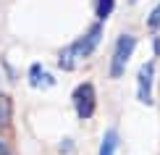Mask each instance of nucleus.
Masks as SVG:
<instances>
[{"instance_id":"obj_1","label":"nucleus","mask_w":160,"mask_h":155,"mask_svg":"<svg viewBox=\"0 0 160 155\" xmlns=\"http://www.w3.org/2000/svg\"><path fill=\"white\" fill-rule=\"evenodd\" d=\"M100 34H102V24H95L82 39H76L74 45H68V48L58 55V66H61V69H76V60H82V58L95 53L97 42H100Z\"/></svg>"},{"instance_id":"obj_2","label":"nucleus","mask_w":160,"mask_h":155,"mask_svg":"<svg viewBox=\"0 0 160 155\" xmlns=\"http://www.w3.org/2000/svg\"><path fill=\"white\" fill-rule=\"evenodd\" d=\"M137 48V37H131V34H121L118 37V42H116V50H113V60H110V76H121L123 69L129 66V58H131V53H134Z\"/></svg>"},{"instance_id":"obj_3","label":"nucleus","mask_w":160,"mask_h":155,"mask_svg":"<svg viewBox=\"0 0 160 155\" xmlns=\"http://www.w3.org/2000/svg\"><path fill=\"white\" fill-rule=\"evenodd\" d=\"M95 105H97V95H95V87L89 82H82L74 90V108H76V116L79 118H89L95 113Z\"/></svg>"},{"instance_id":"obj_4","label":"nucleus","mask_w":160,"mask_h":155,"mask_svg":"<svg viewBox=\"0 0 160 155\" xmlns=\"http://www.w3.org/2000/svg\"><path fill=\"white\" fill-rule=\"evenodd\" d=\"M152 74H155V66L152 63H142V69L137 74V97L142 103H150L152 100Z\"/></svg>"},{"instance_id":"obj_5","label":"nucleus","mask_w":160,"mask_h":155,"mask_svg":"<svg viewBox=\"0 0 160 155\" xmlns=\"http://www.w3.org/2000/svg\"><path fill=\"white\" fill-rule=\"evenodd\" d=\"M29 84L37 87V90H42V87H50V84H52V76H50V74L45 71L39 63H34V66L29 69Z\"/></svg>"},{"instance_id":"obj_6","label":"nucleus","mask_w":160,"mask_h":155,"mask_svg":"<svg viewBox=\"0 0 160 155\" xmlns=\"http://www.w3.org/2000/svg\"><path fill=\"white\" fill-rule=\"evenodd\" d=\"M116 145H118V132L108 129L102 137V145H100V155H116Z\"/></svg>"},{"instance_id":"obj_7","label":"nucleus","mask_w":160,"mask_h":155,"mask_svg":"<svg viewBox=\"0 0 160 155\" xmlns=\"http://www.w3.org/2000/svg\"><path fill=\"white\" fill-rule=\"evenodd\" d=\"M113 13V0H97V5H95V16H97V21H105Z\"/></svg>"},{"instance_id":"obj_8","label":"nucleus","mask_w":160,"mask_h":155,"mask_svg":"<svg viewBox=\"0 0 160 155\" xmlns=\"http://www.w3.org/2000/svg\"><path fill=\"white\" fill-rule=\"evenodd\" d=\"M147 26H152V29H158V26H160V5L147 16Z\"/></svg>"},{"instance_id":"obj_9","label":"nucleus","mask_w":160,"mask_h":155,"mask_svg":"<svg viewBox=\"0 0 160 155\" xmlns=\"http://www.w3.org/2000/svg\"><path fill=\"white\" fill-rule=\"evenodd\" d=\"M8 121V108H5V103L0 100V124H5Z\"/></svg>"},{"instance_id":"obj_10","label":"nucleus","mask_w":160,"mask_h":155,"mask_svg":"<svg viewBox=\"0 0 160 155\" xmlns=\"http://www.w3.org/2000/svg\"><path fill=\"white\" fill-rule=\"evenodd\" d=\"M0 155H5V145L3 142H0Z\"/></svg>"}]
</instances>
